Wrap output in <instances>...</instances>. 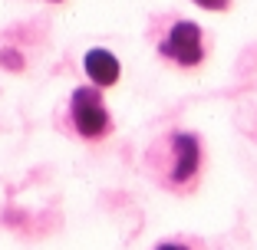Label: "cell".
I'll use <instances>...</instances> for the list:
<instances>
[{
    "mask_svg": "<svg viewBox=\"0 0 257 250\" xmlns=\"http://www.w3.org/2000/svg\"><path fill=\"white\" fill-rule=\"evenodd\" d=\"M69 125L86 142H99L112 132V115L102 102L99 86H76L73 89V96H69Z\"/></svg>",
    "mask_w": 257,
    "mask_h": 250,
    "instance_id": "2",
    "label": "cell"
},
{
    "mask_svg": "<svg viewBox=\"0 0 257 250\" xmlns=\"http://www.w3.org/2000/svg\"><path fill=\"white\" fill-rule=\"evenodd\" d=\"M23 53L20 50H14V46H4V50H0V66L4 69H10V73H23Z\"/></svg>",
    "mask_w": 257,
    "mask_h": 250,
    "instance_id": "5",
    "label": "cell"
},
{
    "mask_svg": "<svg viewBox=\"0 0 257 250\" xmlns=\"http://www.w3.org/2000/svg\"><path fill=\"white\" fill-rule=\"evenodd\" d=\"M149 168L159 178V184L168 191L195 188L198 174H201V138L182 129L162 135L149 148Z\"/></svg>",
    "mask_w": 257,
    "mask_h": 250,
    "instance_id": "1",
    "label": "cell"
},
{
    "mask_svg": "<svg viewBox=\"0 0 257 250\" xmlns=\"http://www.w3.org/2000/svg\"><path fill=\"white\" fill-rule=\"evenodd\" d=\"M155 250H188L185 243H178V240H165V243H159Z\"/></svg>",
    "mask_w": 257,
    "mask_h": 250,
    "instance_id": "7",
    "label": "cell"
},
{
    "mask_svg": "<svg viewBox=\"0 0 257 250\" xmlns=\"http://www.w3.org/2000/svg\"><path fill=\"white\" fill-rule=\"evenodd\" d=\"M83 73H86V79H89L92 86H99V89H109V86L119 83L122 63H119V56H115L112 50L92 46V50H86V56H83Z\"/></svg>",
    "mask_w": 257,
    "mask_h": 250,
    "instance_id": "4",
    "label": "cell"
},
{
    "mask_svg": "<svg viewBox=\"0 0 257 250\" xmlns=\"http://www.w3.org/2000/svg\"><path fill=\"white\" fill-rule=\"evenodd\" d=\"M159 53L162 60L175 63L182 69H191V66H201L204 63V33L198 23L191 20H175L168 27V33L159 40Z\"/></svg>",
    "mask_w": 257,
    "mask_h": 250,
    "instance_id": "3",
    "label": "cell"
},
{
    "mask_svg": "<svg viewBox=\"0 0 257 250\" xmlns=\"http://www.w3.org/2000/svg\"><path fill=\"white\" fill-rule=\"evenodd\" d=\"M201 10H214V14H221V10L231 7V0H195Z\"/></svg>",
    "mask_w": 257,
    "mask_h": 250,
    "instance_id": "6",
    "label": "cell"
},
{
    "mask_svg": "<svg viewBox=\"0 0 257 250\" xmlns=\"http://www.w3.org/2000/svg\"><path fill=\"white\" fill-rule=\"evenodd\" d=\"M50 4H63V0H50Z\"/></svg>",
    "mask_w": 257,
    "mask_h": 250,
    "instance_id": "8",
    "label": "cell"
}]
</instances>
